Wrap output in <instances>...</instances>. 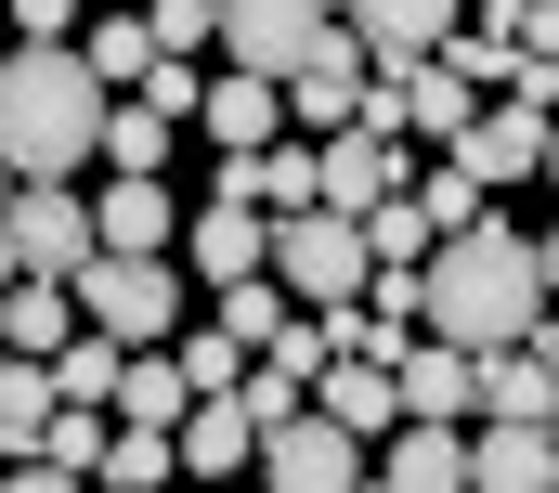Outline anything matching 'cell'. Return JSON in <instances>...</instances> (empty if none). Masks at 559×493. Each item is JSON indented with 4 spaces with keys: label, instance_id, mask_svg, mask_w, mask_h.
I'll return each instance as SVG.
<instances>
[{
    "label": "cell",
    "instance_id": "cell-25",
    "mask_svg": "<svg viewBox=\"0 0 559 493\" xmlns=\"http://www.w3.org/2000/svg\"><path fill=\"white\" fill-rule=\"evenodd\" d=\"M105 493H169L182 481V455H169V429H105V468H92Z\"/></svg>",
    "mask_w": 559,
    "mask_h": 493
},
{
    "label": "cell",
    "instance_id": "cell-11",
    "mask_svg": "<svg viewBox=\"0 0 559 493\" xmlns=\"http://www.w3.org/2000/svg\"><path fill=\"white\" fill-rule=\"evenodd\" d=\"M338 39H352L378 79H417L429 52L455 39V13H442V0H365V13H338Z\"/></svg>",
    "mask_w": 559,
    "mask_h": 493
},
{
    "label": "cell",
    "instance_id": "cell-6",
    "mask_svg": "<svg viewBox=\"0 0 559 493\" xmlns=\"http://www.w3.org/2000/svg\"><path fill=\"white\" fill-rule=\"evenodd\" d=\"M0 246H13V286H79V273H92V208H79V182H26V195L0 208Z\"/></svg>",
    "mask_w": 559,
    "mask_h": 493
},
{
    "label": "cell",
    "instance_id": "cell-33",
    "mask_svg": "<svg viewBox=\"0 0 559 493\" xmlns=\"http://www.w3.org/2000/svg\"><path fill=\"white\" fill-rule=\"evenodd\" d=\"M0 208H13V169H0Z\"/></svg>",
    "mask_w": 559,
    "mask_h": 493
},
{
    "label": "cell",
    "instance_id": "cell-34",
    "mask_svg": "<svg viewBox=\"0 0 559 493\" xmlns=\"http://www.w3.org/2000/svg\"><path fill=\"white\" fill-rule=\"evenodd\" d=\"M0 364H13V351H0Z\"/></svg>",
    "mask_w": 559,
    "mask_h": 493
},
{
    "label": "cell",
    "instance_id": "cell-21",
    "mask_svg": "<svg viewBox=\"0 0 559 493\" xmlns=\"http://www.w3.org/2000/svg\"><path fill=\"white\" fill-rule=\"evenodd\" d=\"M209 143L222 156H274V118H286V92H261V79H209Z\"/></svg>",
    "mask_w": 559,
    "mask_h": 493
},
{
    "label": "cell",
    "instance_id": "cell-2",
    "mask_svg": "<svg viewBox=\"0 0 559 493\" xmlns=\"http://www.w3.org/2000/svg\"><path fill=\"white\" fill-rule=\"evenodd\" d=\"M92 143H105V92H92L79 52H0V169H13V195L79 182Z\"/></svg>",
    "mask_w": 559,
    "mask_h": 493
},
{
    "label": "cell",
    "instance_id": "cell-23",
    "mask_svg": "<svg viewBox=\"0 0 559 493\" xmlns=\"http://www.w3.org/2000/svg\"><path fill=\"white\" fill-rule=\"evenodd\" d=\"M286 325H299V312H286V299H274V273H248V286H222V299H209V338H235L248 364L274 351Z\"/></svg>",
    "mask_w": 559,
    "mask_h": 493
},
{
    "label": "cell",
    "instance_id": "cell-13",
    "mask_svg": "<svg viewBox=\"0 0 559 493\" xmlns=\"http://www.w3.org/2000/svg\"><path fill=\"white\" fill-rule=\"evenodd\" d=\"M391 402H404V429H468V351L404 338L391 351Z\"/></svg>",
    "mask_w": 559,
    "mask_h": 493
},
{
    "label": "cell",
    "instance_id": "cell-18",
    "mask_svg": "<svg viewBox=\"0 0 559 493\" xmlns=\"http://www.w3.org/2000/svg\"><path fill=\"white\" fill-rule=\"evenodd\" d=\"M312 416H325L338 442H378V429H404V402H391V364H325V376H312Z\"/></svg>",
    "mask_w": 559,
    "mask_h": 493
},
{
    "label": "cell",
    "instance_id": "cell-19",
    "mask_svg": "<svg viewBox=\"0 0 559 493\" xmlns=\"http://www.w3.org/2000/svg\"><path fill=\"white\" fill-rule=\"evenodd\" d=\"M182 235H195V260H209V299H222V286H248V273L274 260V221H261V208H195Z\"/></svg>",
    "mask_w": 559,
    "mask_h": 493
},
{
    "label": "cell",
    "instance_id": "cell-14",
    "mask_svg": "<svg viewBox=\"0 0 559 493\" xmlns=\"http://www.w3.org/2000/svg\"><path fill=\"white\" fill-rule=\"evenodd\" d=\"M468 118H481V92H468L455 65H417V79H391V130H404V143H442V156H455V143H468Z\"/></svg>",
    "mask_w": 559,
    "mask_h": 493
},
{
    "label": "cell",
    "instance_id": "cell-7",
    "mask_svg": "<svg viewBox=\"0 0 559 493\" xmlns=\"http://www.w3.org/2000/svg\"><path fill=\"white\" fill-rule=\"evenodd\" d=\"M468 416H481V429H559V312L521 351H481V364H468Z\"/></svg>",
    "mask_w": 559,
    "mask_h": 493
},
{
    "label": "cell",
    "instance_id": "cell-26",
    "mask_svg": "<svg viewBox=\"0 0 559 493\" xmlns=\"http://www.w3.org/2000/svg\"><path fill=\"white\" fill-rule=\"evenodd\" d=\"M79 65H92V92H105V79L143 92V79H156V39H143L131 13H105V26H79Z\"/></svg>",
    "mask_w": 559,
    "mask_h": 493
},
{
    "label": "cell",
    "instance_id": "cell-29",
    "mask_svg": "<svg viewBox=\"0 0 559 493\" xmlns=\"http://www.w3.org/2000/svg\"><path fill=\"white\" fill-rule=\"evenodd\" d=\"M143 39H156V65H195V52L222 39V0H156V13H143Z\"/></svg>",
    "mask_w": 559,
    "mask_h": 493
},
{
    "label": "cell",
    "instance_id": "cell-28",
    "mask_svg": "<svg viewBox=\"0 0 559 493\" xmlns=\"http://www.w3.org/2000/svg\"><path fill=\"white\" fill-rule=\"evenodd\" d=\"M39 376H52V402H66V416H105V389H118V351H105V338H66Z\"/></svg>",
    "mask_w": 559,
    "mask_h": 493
},
{
    "label": "cell",
    "instance_id": "cell-10",
    "mask_svg": "<svg viewBox=\"0 0 559 493\" xmlns=\"http://www.w3.org/2000/svg\"><path fill=\"white\" fill-rule=\"evenodd\" d=\"M248 481L274 493H365V442H338L325 416H286V429H261V468Z\"/></svg>",
    "mask_w": 559,
    "mask_h": 493
},
{
    "label": "cell",
    "instance_id": "cell-20",
    "mask_svg": "<svg viewBox=\"0 0 559 493\" xmlns=\"http://www.w3.org/2000/svg\"><path fill=\"white\" fill-rule=\"evenodd\" d=\"M105 416H118V429H182V416H195V389H182V364H156V351H118Z\"/></svg>",
    "mask_w": 559,
    "mask_h": 493
},
{
    "label": "cell",
    "instance_id": "cell-3",
    "mask_svg": "<svg viewBox=\"0 0 559 493\" xmlns=\"http://www.w3.org/2000/svg\"><path fill=\"white\" fill-rule=\"evenodd\" d=\"M222 79H261V92H299L325 52H338V13L325 0H222Z\"/></svg>",
    "mask_w": 559,
    "mask_h": 493
},
{
    "label": "cell",
    "instance_id": "cell-8",
    "mask_svg": "<svg viewBox=\"0 0 559 493\" xmlns=\"http://www.w3.org/2000/svg\"><path fill=\"white\" fill-rule=\"evenodd\" d=\"M442 169H455V182H468V195L495 208L508 182H534V169H559V130H547V118H521V105H481V118H468V143H455Z\"/></svg>",
    "mask_w": 559,
    "mask_h": 493
},
{
    "label": "cell",
    "instance_id": "cell-9",
    "mask_svg": "<svg viewBox=\"0 0 559 493\" xmlns=\"http://www.w3.org/2000/svg\"><path fill=\"white\" fill-rule=\"evenodd\" d=\"M404 143H378V130H338V143H312V208L325 221H365V208H391L404 195Z\"/></svg>",
    "mask_w": 559,
    "mask_h": 493
},
{
    "label": "cell",
    "instance_id": "cell-5",
    "mask_svg": "<svg viewBox=\"0 0 559 493\" xmlns=\"http://www.w3.org/2000/svg\"><path fill=\"white\" fill-rule=\"evenodd\" d=\"M261 273H274L286 312H312V325H325V312H365V273H378V260H365L352 221H325V208H312V221H274V260H261Z\"/></svg>",
    "mask_w": 559,
    "mask_h": 493
},
{
    "label": "cell",
    "instance_id": "cell-4",
    "mask_svg": "<svg viewBox=\"0 0 559 493\" xmlns=\"http://www.w3.org/2000/svg\"><path fill=\"white\" fill-rule=\"evenodd\" d=\"M66 312H79V338H105V351H156V338L182 325V273H169V260H92V273L66 286Z\"/></svg>",
    "mask_w": 559,
    "mask_h": 493
},
{
    "label": "cell",
    "instance_id": "cell-32",
    "mask_svg": "<svg viewBox=\"0 0 559 493\" xmlns=\"http://www.w3.org/2000/svg\"><path fill=\"white\" fill-rule=\"evenodd\" d=\"M0 493H92V481H66V468H0Z\"/></svg>",
    "mask_w": 559,
    "mask_h": 493
},
{
    "label": "cell",
    "instance_id": "cell-17",
    "mask_svg": "<svg viewBox=\"0 0 559 493\" xmlns=\"http://www.w3.org/2000/svg\"><path fill=\"white\" fill-rule=\"evenodd\" d=\"M365 493H468V429H404L365 468Z\"/></svg>",
    "mask_w": 559,
    "mask_h": 493
},
{
    "label": "cell",
    "instance_id": "cell-16",
    "mask_svg": "<svg viewBox=\"0 0 559 493\" xmlns=\"http://www.w3.org/2000/svg\"><path fill=\"white\" fill-rule=\"evenodd\" d=\"M169 455H182L195 481H248V468H261V429H248V416H235V389H222V402H195V416L169 429Z\"/></svg>",
    "mask_w": 559,
    "mask_h": 493
},
{
    "label": "cell",
    "instance_id": "cell-24",
    "mask_svg": "<svg viewBox=\"0 0 559 493\" xmlns=\"http://www.w3.org/2000/svg\"><path fill=\"white\" fill-rule=\"evenodd\" d=\"M39 429H52V376L0 364V468H39Z\"/></svg>",
    "mask_w": 559,
    "mask_h": 493
},
{
    "label": "cell",
    "instance_id": "cell-31",
    "mask_svg": "<svg viewBox=\"0 0 559 493\" xmlns=\"http://www.w3.org/2000/svg\"><path fill=\"white\" fill-rule=\"evenodd\" d=\"M39 468L92 481V468H105V416H66V402H52V429H39Z\"/></svg>",
    "mask_w": 559,
    "mask_h": 493
},
{
    "label": "cell",
    "instance_id": "cell-15",
    "mask_svg": "<svg viewBox=\"0 0 559 493\" xmlns=\"http://www.w3.org/2000/svg\"><path fill=\"white\" fill-rule=\"evenodd\" d=\"M468 493H559V429H468Z\"/></svg>",
    "mask_w": 559,
    "mask_h": 493
},
{
    "label": "cell",
    "instance_id": "cell-27",
    "mask_svg": "<svg viewBox=\"0 0 559 493\" xmlns=\"http://www.w3.org/2000/svg\"><path fill=\"white\" fill-rule=\"evenodd\" d=\"M92 156H105V182H156V169H169V130L143 118V105H105V143H92Z\"/></svg>",
    "mask_w": 559,
    "mask_h": 493
},
{
    "label": "cell",
    "instance_id": "cell-30",
    "mask_svg": "<svg viewBox=\"0 0 559 493\" xmlns=\"http://www.w3.org/2000/svg\"><path fill=\"white\" fill-rule=\"evenodd\" d=\"M235 416H248V429H286V416H312V389H299L286 364H248L235 376Z\"/></svg>",
    "mask_w": 559,
    "mask_h": 493
},
{
    "label": "cell",
    "instance_id": "cell-12",
    "mask_svg": "<svg viewBox=\"0 0 559 493\" xmlns=\"http://www.w3.org/2000/svg\"><path fill=\"white\" fill-rule=\"evenodd\" d=\"M79 208H92V260H156V246L182 235L169 182H105V195H79Z\"/></svg>",
    "mask_w": 559,
    "mask_h": 493
},
{
    "label": "cell",
    "instance_id": "cell-22",
    "mask_svg": "<svg viewBox=\"0 0 559 493\" xmlns=\"http://www.w3.org/2000/svg\"><path fill=\"white\" fill-rule=\"evenodd\" d=\"M66 338H79V312H66V286H13V299H0V351H13V364H52Z\"/></svg>",
    "mask_w": 559,
    "mask_h": 493
},
{
    "label": "cell",
    "instance_id": "cell-1",
    "mask_svg": "<svg viewBox=\"0 0 559 493\" xmlns=\"http://www.w3.org/2000/svg\"><path fill=\"white\" fill-rule=\"evenodd\" d=\"M559 312V235L521 246V221H481V235L429 246V286H417V325L442 338V351H521L534 325Z\"/></svg>",
    "mask_w": 559,
    "mask_h": 493
}]
</instances>
